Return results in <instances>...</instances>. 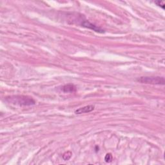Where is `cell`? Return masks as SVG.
<instances>
[{"label":"cell","mask_w":165,"mask_h":165,"mask_svg":"<svg viewBox=\"0 0 165 165\" xmlns=\"http://www.w3.org/2000/svg\"><path fill=\"white\" fill-rule=\"evenodd\" d=\"M80 25H81V26L83 27H85V28H87L91 29V30L94 31H95L96 32H99V33H104L105 32V31L103 30V29L101 28L100 27H97L96 25L91 23L89 22V21H88L87 19H82L81 20V23H80Z\"/></svg>","instance_id":"3957f363"},{"label":"cell","mask_w":165,"mask_h":165,"mask_svg":"<svg viewBox=\"0 0 165 165\" xmlns=\"http://www.w3.org/2000/svg\"><path fill=\"white\" fill-rule=\"evenodd\" d=\"M95 108V107L94 105H88L85 106L84 107L79 108L76 110L75 111V114H82V113H89L92 111H93Z\"/></svg>","instance_id":"277c9868"},{"label":"cell","mask_w":165,"mask_h":165,"mask_svg":"<svg viewBox=\"0 0 165 165\" xmlns=\"http://www.w3.org/2000/svg\"><path fill=\"white\" fill-rule=\"evenodd\" d=\"M71 157H72V153L70 152H66L63 155V158L65 161L69 160Z\"/></svg>","instance_id":"8992f818"},{"label":"cell","mask_w":165,"mask_h":165,"mask_svg":"<svg viewBox=\"0 0 165 165\" xmlns=\"http://www.w3.org/2000/svg\"><path fill=\"white\" fill-rule=\"evenodd\" d=\"M8 103L19 106H32L36 104V101L32 98L25 96H11L5 98Z\"/></svg>","instance_id":"6da1fadb"},{"label":"cell","mask_w":165,"mask_h":165,"mask_svg":"<svg viewBox=\"0 0 165 165\" xmlns=\"http://www.w3.org/2000/svg\"><path fill=\"white\" fill-rule=\"evenodd\" d=\"M137 81L144 84H159V85H164L165 83L164 78L159 76H145L141 77L137 79Z\"/></svg>","instance_id":"7a4b0ae2"},{"label":"cell","mask_w":165,"mask_h":165,"mask_svg":"<svg viewBox=\"0 0 165 165\" xmlns=\"http://www.w3.org/2000/svg\"><path fill=\"white\" fill-rule=\"evenodd\" d=\"M105 161L107 163H110L112 161V155L111 154H107L105 158Z\"/></svg>","instance_id":"52a82bcc"},{"label":"cell","mask_w":165,"mask_h":165,"mask_svg":"<svg viewBox=\"0 0 165 165\" xmlns=\"http://www.w3.org/2000/svg\"><path fill=\"white\" fill-rule=\"evenodd\" d=\"M61 90L65 93L74 92L76 91V87L73 84H67L62 87Z\"/></svg>","instance_id":"5b68a950"},{"label":"cell","mask_w":165,"mask_h":165,"mask_svg":"<svg viewBox=\"0 0 165 165\" xmlns=\"http://www.w3.org/2000/svg\"><path fill=\"white\" fill-rule=\"evenodd\" d=\"M158 6L161 7L163 9H164V2L163 1H156L154 2Z\"/></svg>","instance_id":"ba28073f"}]
</instances>
